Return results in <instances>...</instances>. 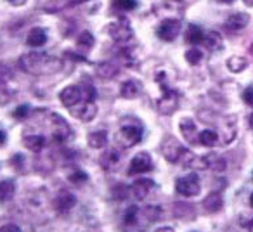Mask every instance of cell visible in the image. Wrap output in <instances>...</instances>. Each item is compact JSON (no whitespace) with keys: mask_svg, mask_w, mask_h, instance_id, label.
Returning <instances> with one entry per match:
<instances>
[{"mask_svg":"<svg viewBox=\"0 0 253 232\" xmlns=\"http://www.w3.org/2000/svg\"><path fill=\"white\" fill-rule=\"evenodd\" d=\"M78 49L84 50V52H88L94 45V35L90 32H84L80 37H78Z\"/></svg>","mask_w":253,"mask_h":232,"instance_id":"d6a6232c","label":"cell"},{"mask_svg":"<svg viewBox=\"0 0 253 232\" xmlns=\"http://www.w3.org/2000/svg\"><path fill=\"white\" fill-rule=\"evenodd\" d=\"M243 101H245L246 106L253 108V87H246L243 90Z\"/></svg>","mask_w":253,"mask_h":232,"instance_id":"b9f144b4","label":"cell"},{"mask_svg":"<svg viewBox=\"0 0 253 232\" xmlns=\"http://www.w3.org/2000/svg\"><path fill=\"white\" fill-rule=\"evenodd\" d=\"M68 180H70L71 184H77V186H80V184H85L88 180V175L84 172L82 168H73L70 173H68Z\"/></svg>","mask_w":253,"mask_h":232,"instance_id":"836d02e7","label":"cell"},{"mask_svg":"<svg viewBox=\"0 0 253 232\" xmlns=\"http://www.w3.org/2000/svg\"><path fill=\"white\" fill-rule=\"evenodd\" d=\"M250 204H252V208H253V193H252V196H250Z\"/></svg>","mask_w":253,"mask_h":232,"instance_id":"f907efd6","label":"cell"},{"mask_svg":"<svg viewBox=\"0 0 253 232\" xmlns=\"http://www.w3.org/2000/svg\"><path fill=\"white\" fill-rule=\"evenodd\" d=\"M9 97H11V92H9L4 78L0 77V104H5V102L9 101Z\"/></svg>","mask_w":253,"mask_h":232,"instance_id":"ab89813d","label":"cell"},{"mask_svg":"<svg viewBox=\"0 0 253 232\" xmlns=\"http://www.w3.org/2000/svg\"><path fill=\"white\" fill-rule=\"evenodd\" d=\"M180 132H182L184 139H186L187 142H191V144H198V142H200L198 128L191 118H184V120L180 121Z\"/></svg>","mask_w":253,"mask_h":232,"instance_id":"2e32d148","label":"cell"},{"mask_svg":"<svg viewBox=\"0 0 253 232\" xmlns=\"http://www.w3.org/2000/svg\"><path fill=\"white\" fill-rule=\"evenodd\" d=\"M155 232H175L172 227H160V229H156Z\"/></svg>","mask_w":253,"mask_h":232,"instance_id":"f6af8a7d","label":"cell"},{"mask_svg":"<svg viewBox=\"0 0 253 232\" xmlns=\"http://www.w3.org/2000/svg\"><path fill=\"white\" fill-rule=\"evenodd\" d=\"M245 2H246L248 5H253V0H245Z\"/></svg>","mask_w":253,"mask_h":232,"instance_id":"816d5d0a","label":"cell"},{"mask_svg":"<svg viewBox=\"0 0 253 232\" xmlns=\"http://www.w3.org/2000/svg\"><path fill=\"white\" fill-rule=\"evenodd\" d=\"M153 187H155V182H153V180L139 179V180H135V182L132 184L130 191H132V194H134V197H137V199H144Z\"/></svg>","mask_w":253,"mask_h":232,"instance_id":"e0dca14e","label":"cell"},{"mask_svg":"<svg viewBox=\"0 0 253 232\" xmlns=\"http://www.w3.org/2000/svg\"><path fill=\"white\" fill-rule=\"evenodd\" d=\"M120 159L122 158H120V153L116 151V149H108V151L101 156L99 163H101V166L106 170V172H113V170L118 166Z\"/></svg>","mask_w":253,"mask_h":232,"instance_id":"ac0fdd59","label":"cell"},{"mask_svg":"<svg viewBox=\"0 0 253 232\" xmlns=\"http://www.w3.org/2000/svg\"><path fill=\"white\" fill-rule=\"evenodd\" d=\"M205 39V32L200 28L198 25H189L186 30V35H184V40H186L189 45H198V43H203Z\"/></svg>","mask_w":253,"mask_h":232,"instance_id":"ffe728a7","label":"cell"},{"mask_svg":"<svg viewBox=\"0 0 253 232\" xmlns=\"http://www.w3.org/2000/svg\"><path fill=\"white\" fill-rule=\"evenodd\" d=\"M7 2H11L12 5H23V4H26V0H7Z\"/></svg>","mask_w":253,"mask_h":232,"instance_id":"bcb514c9","label":"cell"},{"mask_svg":"<svg viewBox=\"0 0 253 232\" xmlns=\"http://www.w3.org/2000/svg\"><path fill=\"white\" fill-rule=\"evenodd\" d=\"M162 153L165 156L167 161L177 163L180 166H191L194 163V155L187 148H184L175 137L172 135H167L162 142Z\"/></svg>","mask_w":253,"mask_h":232,"instance_id":"7a4b0ae2","label":"cell"},{"mask_svg":"<svg viewBox=\"0 0 253 232\" xmlns=\"http://www.w3.org/2000/svg\"><path fill=\"white\" fill-rule=\"evenodd\" d=\"M108 33L116 43H126L134 37L132 28L126 19H118V21L111 23V25L108 26Z\"/></svg>","mask_w":253,"mask_h":232,"instance_id":"8992f818","label":"cell"},{"mask_svg":"<svg viewBox=\"0 0 253 232\" xmlns=\"http://www.w3.org/2000/svg\"><path fill=\"white\" fill-rule=\"evenodd\" d=\"M142 139V127L137 123L134 125H122L116 134V142H118L122 148L128 149L134 148L135 144H139Z\"/></svg>","mask_w":253,"mask_h":232,"instance_id":"3957f363","label":"cell"},{"mask_svg":"<svg viewBox=\"0 0 253 232\" xmlns=\"http://www.w3.org/2000/svg\"><path fill=\"white\" fill-rule=\"evenodd\" d=\"M142 211L139 210L137 206H128L125 210V213H123V225H125L126 229H132L135 227V225H139V218H141Z\"/></svg>","mask_w":253,"mask_h":232,"instance_id":"cb8c5ba5","label":"cell"},{"mask_svg":"<svg viewBox=\"0 0 253 232\" xmlns=\"http://www.w3.org/2000/svg\"><path fill=\"white\" fill-rule=\"evenodd\" d=\"M218 4H232V2H234V0H217Z\"/></svg>","mask_w":253,"mask_h":232,"instance_id":"c3c4849f","label":"cell"},{"mask_svg":"<svg viewBox=\"0 0 253 232\" xmlns=\"http://www.w3.org/2000/svg\"><path fill=\"white\" fill-rule=\"evenodd\" d=\"M77 204V197L75 194L68 193V191H61V193L56 194V197L52 199V208L59 213H66L71 208Z\"/></svg>","mask_w":253,"mask_h":232,"instance_id":"4fadbf2b","label":"cell"},{"mask_svg":"<svg viewBox=\"0 0 253 232\" xmlns=\"http://www.w3.org/2000/svg\"><path fill=\"white\" fill-rule=\"evenodd\" d=\"M248 23H250V16L246 14V12H234V14H231L224 21V28L231 33H236L245 28Z\"/></svg>","mask_w":253,"mask_h":232,"instance_id":"5bb4252c","label":"cell"},{"mask_svg":"<svg viewBox=\"0 0 253 232\" xmlns=\"http://www.w3.org/2000/svg\"><path fill=\"white\" fill-rule=\"evenodd\" d=\"M222 132H224L222 142H224V144H229V142H231L232 139H234V135H236V116H227V118H225Z\"/></svg>","mask_w":253,"mask_h":232,"instance_id":"4316f807","label":"cell"},{"mask_svg":"<svg viewBox=\"0 0 253 232\" xmlns=\"http://www.w3.org/2000/svg\"><path fill=\"white\" fill-rule=\"evenodd\" d=\"M28 113H30V106H26V104H23L14 109V116L18 118V120H25L26 116H28Z\"/></svg>","mask_w":253,"mask_h":232,"instance_id":"60d3db41","label":"cell"},{"mask_svg":"<svg viewBox=\"0 0 253 232\" xmlns=\"http://www.w3.org/2000/svg\"><path fill=\"white\" fill-rule=\"evenodd\" d=\"M120 94L125 99H135L139 94H141V83L137 80H126L122 83V88H120Z\"/></svg>","mask_w":253,"mask_h":232,"instance_id":"7402d4cb","label":"cell"},{"mask_svg":"<svg viewBox=\"0 0 253 232\" xmlns=\"http://www.w3.org/2000/svg\"><path fill=\"white\" fill-rule=\"evenodd\" d=\"M45 144H47V141H45L43 135H39V134L25 135V146L33 153H40L43 148H45Z\"/></svg>","mask_w":253,"mask_h":232,"instance_id":"d4e9b609","label":"cell"},{"mask_svg":"<svg viewBox=\"0 0 253 232\" xmlns=\"http://www.w3.org/2000/svg\"><path fill=\"white\" fill-rule=\"evenodd\" d=\"M47 42V33L42 28H33L26 37V45L30 47H42Z\"/></svg>","mask_w":253,"mask_h":232,"instance_id":"603a6c76","label":"cell"},{"mask_svg":"<svg viewBox=\"0 0 253 232\" xmlns=\"http://www.w3.org/2000/svg\"><path fill=\"white\" fill-rule=\"evenodd\" d=\"M184 11L182 0H162L160 4L155 5V12L165 19H177Z\"/></svg>","mask_w":253,"mask_h":232,"instance_id":"52a82bcc","label":"cell"},{"mask_svg":"<svg viewBox=\"0 0 253 232\" xmlns=\"http://www.w3.org/2000/svg\"><path fill=\"white\" fill-rule=\"evenodd\" d=\"M142 215H144L148 222H156V220H160V217H162V208L160 206H146L144 210H142Z\"/></svg>","mask_w":253,"mask_h":232,"instance_id":"d590c367","label":"cell"},{"mask_svg":"<svg viewBox=\"0 0 253 232\" xmlns=\"http://www.w3.org/2000/svg\"><path fill=\"white\" fill-rule=\"evenodd\" d=\"M222 206H224V199H222V196L218 193L208 194L203 201V208L208 213H217V211L222 210Z\"/></svg>","mask_w":253,"mask_h":232,"instance_id":"d6986e66","label":"cell"},{"mask_svg":"<svg viewBox=\"0 0 253 232\" xmlns=\"http://www.w3.org/2000/svg\"><path fill=\"white\" fill-rule=\"evenodd\" d=\"M239 225H241L245 231L253 232V211H246L239 217Z\"/></svg>","mask_w":253,"mask_h":232,"instance_id":"f35d334b","label":"cell"},{"mask_svg":"<svg viewBox=\"0 0 253 232\" xmlns=\"http://www.w3.org/2000/svg\"><path fill=\"white\" fill-rule=\"evenodd\" d=\"M14 193H16L14 180H11V179L0 180V201L12 199V197H14Z\"/></svg>","mask_w":253,"mask_h":232,"instance_id":"83f0119b","label":"cell"},{"mask_svg":"<svg viewBox=\"0 0 253 232\" xmlns=\"http://www.w3.org/2000/svg\"><path fill=\"white\" fill-rule=\"evenodd\" d=\"M179 108V94H177L173 88L167 87L165 83L162 85V97L156 102V109H158L160 115H172V113L177 111Z\"/></svg>","mask_w":253,"mask_h":232,"instance_id":"277c9868","label":"cell"},{"mask_svg":"<svg viewBox=\"0 0 253 232\" xmlns=\"http://www.w3.org/2000/svg\"><path fill=\"white\" fill-rule=\"evenodd\" d=\"M250 127H252V130H253V115L250 116Z\"/></svg>","mask_w":253,"mask_h":232,"instance_id":"681fc988","label":"cell"},{"mask_svg":"<svg viewBox=\"0 0 253 232\" xmlns=\"http://www.w3.org/2000/svg\"><path fill=\"white\" fill-rule=\"evenodd\" d=\"M200 144L205 148H213L218 144V135L215 130H203L200 132Z\"/></svg>","mask_w":253,"mask_h":232,"instance_id":"4dcf8cb0","label":"cell"},{"mask_svg":"<svg viewBox=\"0 0 253 232\" xmlns=\"http://www.w3.org/2000/svg\"><path fill=\"white\" fill-rule=\"evenodd\" d=\"M80 2H85V0H47L45 4H43V9L49 12H56L64 9L66 5H75L80 4Z\"/></svg>","mask_w":253,"mask_h":232,"instance_id":"f1b7e54d","label":"cell"},{"mask_svg":"<svg viewBox=\"0 0 253 232\" xmlns=\"http://www.w3.org/2000/svg\"><path fill=\"white\" fill-rule=\"evenodd\" d=\"M5 139H7V135H5V132H4V130H0V146L4 144Z\"/></svg>","mask_w":253,"mask_h":232,"instance_id":"7dc6e473","label":"cell"},{"mask_svg":"<svg viewBox=\"0 0 253 232\" xmlns=\"http://www.w3.org/2000/svg\"><path fill=\"white\" fill-rule=\"evenodd\" d=\"M200 163L205 170H211V172H224L227 166L225 159L218 155H205Z\"/></svg>","mask_w":253,"mask_h":232,"instance_id":"9a60e30c","label":"cell"},{"mask_svg":"<svg viewBox=\"0 0 253 232\" xmlns=\"http://www.w3.org/2000/svg\"><path fill=\"white\" fill-rule=\"evenodd\" d=\"M156 33H158V37L163 42H172L180 33V21L179 19H163L160 23L158 30H156Z\"/></svg>","mask_w":253,"mask_h":232,"instance_id":"8fae6325","label":"cell"},{"mask_svg":"<svg viewBox=\"0 0 253 232\" xmlns=\"http://www.w3.org/2000/svg\"><path fill=\"white\" fill-rule=\"evenodd\" d=\"M175 189L180 196H186V197L196 196L201 191L200 179H198L196 173H189V175H186V177H180L175 182Z\"/></svg>","mask_w":253,"mask_h":232,"instance_id":"5b68a950","label":"cell"},{"mask_svg":"<svg viewBox=\"0 0 253 232\" xmlns=\"http://www.w3.org/2000/svg\"><path fill=\"white\" fill-rule=\"evenodd\" d=\"M113 194H115L116 199H125L126 194H128V189H126V187H123V186H118V187H116V191H115Z\"/></svg>","mask_w":253,"mask_h":232,"instance_id":"7bdbcfd3","label":"cell"},{"mask_svg":"<svg viewBox=\"0 0 253 232\" xmlns=\"http://www.w3.org/2000/svg\"><path fill=\"white\" fill-rule=\"evenodd\" d=\"M248 66V61L245 57H239V56H232L231 59L227 61V68L232 71V73H241L245 68Z\"/></svg>","mask_w":253,"mask_h":232,"instance_id":"1f68e13d","label":"cell"},{"mask_svg":"<svg viewBox=\"0 0 253 232\" xmlns=\"http://www.w3.org/2000/svg\"><path fill=\"white\" fill-rule=\"evenodd\" d=\"M203 45H207V49L215 52V50H218L222 47V37L217 32H208L203 39Z\"/></svg>","mask_w":253,"mask_h":232,"instance_id":"f546056e","label":"cell"},{"mask_svg":"<svg viewBox=\"0 0 253 232\" xmlns=\"http://www.w3.org/2000/svg\"><path fill=\"white\" fill-rule=\"evenodd\" d=\"M116 73H118V68L113 63H104L99 66V75H101L102 78H111V77H115Z\"/></svg>","mask_w":253,"mask_h":232,"instance_id":"8d00e7d4","label":"cell"},{"mask_svg":"<svg viewBox=\"0 0 253 232\" xmlns=\"http://www.w3.org/2000/svg\"><path fill=\"white\" fill-rule=\"evenodd\" d=\"M52 142L64 144L71 139V128L57 113H52Z\"/></svg>","mask_w":253,"mask_h":232,"instance_id":"ba28073f","label":"cell"},{"mask_svg":"<svg viewBox=\"0 0 253 232\" xmlns=\"http://www.w3.org/2000/svg\"><path fill=\"white\" fill-rule=\"evenodd\" d=\"M0 232H21V229L16 224H5L0 227Z\"/></svg>","mask_w":253,"mask_h":232,"instance_id":"ee69618b","label":"cell"},{"mask_svg":"<svg viewBox=\"0 0 253 232\" xmlns=\"http://www.w3.org/2000/svg\"><path fill=\"white\" fill-rule=\"evenodd\" d=\"M201 57H203V54H201V50H198L196 47H193V49H189L186 52V59H187V63H189L191 66H196V64H200Z\"/></svg>","mask_w":253,"mask_h":232,"instance_id":"74e56055","label":"cell"},{"mask_svg":"<svg viewBox=\"0 0 253 232\" xmlns=\"http://www.w3.org/2000/svg\"><path fill=\"white\" fill-rule=\"evenodd\" d=\"M70 111L77 120L84 121V123H88V121L94 120L95 115H97V106H95L94 101H87V99H84V101L78 102L75 108H71Z\"/></svg>","mask_w":253,"mask_h":232,"instance_id":"9c48e42d","label":"cell"},{"mask_svg":"<svg viewBox=\"0 0 253 232\" xmlns=\"http://www.w3.org/2000/svg\"><path fill=\"white\" fill-rule=\"evenodd\" d=\"M153 170V159L148 153H139L132 158L128 165V175H137V173H146Z\"/></svg>","mask_w":253,"mask_h":232,"instance_id":"7c38bea8","label":"cell"},{"mask_svg":"<svg viewBox=\"0 0 253 232\" xmlns=\"http://www.w3.org/2000/svg\"><path fill=\"white\" fill-rule=\"evenodd\" d=\"M173 215L180 220H193L196 217L194 206L189 203H175L173 204Z\"/></svg>","mask_w":253,"mask_h":232,"instance_id":"44dd1931","label":"cell"},{"mask_svg":"<svg viewBox=\"0 0 253 232\" xmlns=\"http://www.w3.org/2000/svg\"><path fill=\"white\" fill-rule=\"evenodd\" d=\"M87 142H88V146H90V148L102 149V148H106V144H108V134H106L104 130L92 132V134H88Z\"/></svg>","mask_w":253,"mask_h":232,"instance_id":"484cf974","label":"cell"},{"mask_svg":"<svg viewBox=\"0 0 253 232\" xmlns=\"http://www.w3.org/2000/svg\"><path fill=\"white\" fill-rule=\"evenodd\" d=\"M135 7H137L135 0H113V9H116V11L128 12V11H134Z\"/></svg>","mask_w":253,"mask_h":232,"instance_id":"e575fe53","label":"cell"},{"mask_svg":"<svg viewBox=\"0 0 253 232\" xmlns=\"http://www.w3.org/2000/svg\"><path fill=\"white\" fill-rule=\"evenodd\" d=\"M250 54H253V43L250 45Z\"/></svg>","mask_w":253,"mask_h":232,"instance_id":"f5cc1de1","label":"cell"},{"mask_svg":"<svg viewBox=\"0 0 253 232\" xmlns=\"http://www.w3.org/2000/svg\"><path fill=\"white\" fill-rule=\"evenodd\" d=\"M84 90H82V85H70V87L63 88L59 92V101L63 102L64 108L71 109L78 104V102L84 101Z\"/></svg>","mask_w":253,"mask_h":232,"instance_id":"30bf717a","label":"cell"},{"mask_svg":"<svg viewBox=\"0 0 253 232\" xmlns=\"http://www.w3.org/2000/svg\"><path fill=\"white\" fill-rule=\"evenodd\" d=\"M21 66L30 75H52L63 68V63L49 54L28 52L21 57Z\"/></svg>","mask_w":253,"mask_h":232,"instance_id":"6da1fadb","label":"cell"}]
</instances>
